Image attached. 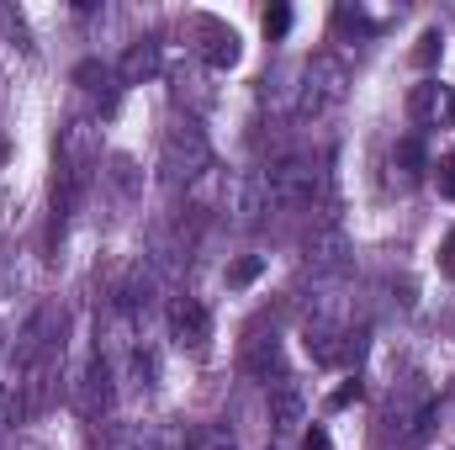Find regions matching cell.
<instances>
[{
    "instance_id": "6",
    "label": "cell",
    "mask_w": 455,
    "mask_h": 450,
    "mask_svg": "<svg viewBox=\"0 0 455 450\" xmlns=\"http://www.w3.org/2000/svg\"><path fill=\"white\" fill-rule=\"evenodd\" d=\"M170 334L180 350H207V339H212V313H207V302L202 297H175L170 302Z\"/></svg>"
},
{
    "instance_id": "9",
    "label": "cell",
    "mask_w": 455,
    "mask_h": 450,
    "mask_svg": "<svg viewBox=\"0 0 455 450\" xmlns=\"http://www.w3.org/2000/svg\"><path fill=\"white\" fill-rule=\"evenodd\" d=\"M408 117H413L419 127H435L440 117H455L451 85H440V80H419V85H413V96H408Z\"/></svg>"
},
{
    "instance_id": "22",
    "label": "cell",
    "mask_w": 455,
    "mask_h": 450,
    "mask_svg": "<svg viewBox=\"0 0 455 450\" xmlns=\"http://www.w3.org/2000/svg\"><path fill=\"white\" fill-rule=\"evenodd\" d=\"M0 350H5V339H0Z\"/></svg>"
},
{
    "instance_id": "16",
    "label": "cell",
    "mask_w": 455,
    "mask_h": 450,
    "mask_svg": "<svg viewBox=\"0 0 455 450\" xmlns=\"http://www.w3.org/2000/svg\"><path fill=\"white\" fill-rule=\"evenodd\" d=\"M291 32V5H270L265 11V37H286Z\"/></svg>"
},
{
    "instance_id": "11",
    "label": "cell",
    "mask_w": 455,
    "mask_h": 450,
    "mask_svg": "<svg viewBox=\"0 0 455 450\" xmlns=\"http://www.w3.org/2000/svg\"><path fill=\"white\" fill-rule=\"evenodd\" d=\"M154 75H159V43L143 37V43H132L127 59L116 64V80H122V85H143V80H154Z\"/></svg>"
},
{
    "instance_id": "14",
    "label": "cell",
    "mask_w": 455,
    "mask_h": 450,
    "mask_svg": "<svg viewBox=\"0 0 455 450\" xmlns=\"http://www.w3.org/2000/svg\"><path fill=\"white\" fill-rule=\"evenodd\" d=\"M334 27H339V32H355V37H371V32H376V21H371L360 5H339V11H334Z\"/></svg>"
},
{
    "instance_id": "1",
    "label": "cell",
    "mask_w": 455,
    "mask_h": 450,
    "mask_svg": "<svg viewBox=\"0 0 455 450\" xmlns=\"http://www.w3.org/2000/svg\"><path fill=\"white\" fill-rule=\"evenodd\" d=\"M265 191L275 207H313L329 191V165L313 154H286L265 170Z\"/></svg>"
},
{
    "instance_id": "5",
    "label": "cell",
    "mask_w": 455,
    "mask_h": 450,
    "mask_svg": "<svg viewBox=\"0 0 455 450\" xmlns=\"http://www.w3.org/2000/svg\"><path fill=\"white\" fill-rule=\"evenodd\" d=\"M191 37H202L196 53H202L207 69H233L238 64V32L228 21H218V16H191Z\"/></svg>"
},
{
    "instance_id": "18",
    "label": "cell",
    "mask_w": 455,
    "mask_h": 450,
    "mask_svg": "<svg viewBox=\"0 0 455 450\" xmlns=\"http://www.w3.org/2000/svg\"><path fill=\"white\" fill-rule=\"evenodd\" d=\"M360 392H365V387H360V376H349V382H344L339 392L329 398V408H349V403H360Z\"/></svg>"
},
{
    "instance_id": "4",
    "label": "cell",
    "mask_w": 455,
    "mask_h": 450,
    "mask_svg": "<svg viewBox=\"0 0 455 450\" xmlns=\"http://www.w3.org/2000/svg\"><path fill=\"white\" fill-rule=\"evenodd\" d=\"M435 419H440V408H435L429 392H413V398L392 403V435H397V446H408V450L424 446L435 435Z\"/></svg>"
},
{
    "instance_id": "2",
    "label": "cell",
    "mask_w": 455,
    "mask_h": 450,
    "mask_svg": "<svg viewBox=\"0 0 455 450\" xmlns=\"http://www.w3.org/2000/svg\"><path fill=\"white\" fill-rule=\"evenodd\" d=\"M159 170H164V181H196V175H207L212 170V143H207V133L196 127V122H175L170 133H164V149H159Z\"/></svg>"
},
{
    "instance_id": "12",
    "label": "cell",
    "mask_w": 455,
    "mask_h": 450,
    "mask_svg": "<svg viewBox=\"0 0 455 450\" xmlns=\"http://www.w3.org/2000/svg\"><path fill=\"white\" fill-rule=\"evenodd\" d=\"M180 450H238V440L228 435L223 424H191L186 440H180Z\"/></svg>"
},
{
    "instance_id": "13",
    "label": "cell",
    "mask_w": 455,
    "mask_h": 450,
    "mask_svg": "<svg viewBox=\"0 0 455 450\" xmlns=\"http://www.w3.org/2000/svg\"><path fill=\"white\" fill-rule=\"evenodd\" d=\"M392 165H403V186H413V181L424 175V165H429L424 138H419V133H413V138H403V143H397V154H392Z\"/></svg>"
},
{
    "instance_id": "7",
    "label": "cell",
    "mask_w": 455,
    "mask_h": 450,
    "mask_svg": "<svg viewBox=\"0 0 455 450\" xmlns=\"http://www.w3.org/2000/svg\"><path fill=\"white\" fill-rule=\"evenodd\" d=\"M243 371L265 387H281L286 382V360H281V339L275 334H254L243 344Z\"/></svg>"
},
{
    "instance_id": "21",
    "label": "cell",
    "mask_w": 455,
    "mask_h": 450,
    "mask_svg": "<svg viewBox=\"0 0 455 450\" xmlns=\"http://www.w3.org/2000/svg\"><path fill=\"white\" fill-rule=\"evenodd\" d=\"M440 270H445V276H455V228L445 233V244H440Z\"/></svg>"
},
{
    "instance_id": "8",
    "label": "cell",
    "mask_w": 455,
    "mask_h": 450,
    "mask_svg": "<svg viewBox=\"0 0 455 450\" xmlns=\"http://www.w3.org/2000/svg\"><path fill=\"white\" fill-rule=\"evenodd\" d=\"M270 424H275V435H297L307 424V398L291 376L281 387H270Z\"/></svg>"
},
{
    "instance_id": "15",
    "label": "cell",
    "mask_w": 455,
    "mask_h": 450,
    "mask_svg": "<svg viewBox=\"0 0 455 450\" xmlns=\"http://www.w3.org/2000/svg\"><path fill=\"white\" fill-rule=\"evenodd\" d=\"M259 270H265V260H259V254H243L238 265H228V286H249Z\"/></svg>"
},
{
    "instance_id": "10",
    "label": "cell",
    "mask_w": 455,
    "mask_h": 450,
    "mask_svg": "<svg viewBox=\"0 0 455 450\" xmlns=\"http://www.w3.org/2000/svg\"><path fill=\"white\" fill-rule=\"evenodd\" d=\"M112 408V366H107V355H91V366H85V376H80V414H107Z\"/></svg>"
},
{
    "instance_id": "19",
    "label": "cell",
    "mask_w": 455,
    "mask_h": 450,
    "mask_svg": "<svg viewBox=\"0 0 455 450\" xmlns=\"http://www.w3.org/2000/svg\"><path fill=\"white\" fill-rule=\"evenodd\" d=\"M440 197H445V202H455V154H445V159H440Z\"/></svg>"
},
{
    "instance_id": "17",
    "label": "cell",
    "mask_w": 455,
    "mask_h": 450,
    "mask_svg": "<svg viewBox=\"0 0 455 450\" xmlns=\"http://www.w3.org/2000/svg\"><path fill=\"white\" fill-rule=\"evenodd\" d=\"M440 48H445V37H440V32H424L413 59H419V64H435V59H440Z\"/></svg>"
},
{
    "instance_id": "3",
    "label": "cell",
    "mask_w": 455,
    "mask_h": 450,
    "mask_svg": "<svg viewBox=\"0 0 455 450\" xmlns=\"http://www.w3.org/2000/svg\"><path fill=\"white\" fill-rule=\"evenodd\" d=\"M344 80H349V69H344L339 59H334V53H318V59L297 75V101H291V112L297 117H329L344 101Z\"/></svg>"
},
{
    "instance_id": "20",
    "label": "cell",
    "mask_w": 455,
    "mask_h": 450,
    "mask_svg": "<svg viewBox=\"0 0 455 450\" xmlns=\"http://www.w3.org/2000/svg\"><path fill=\"white\" fill-rule=\"evenodd\" d=\"M302 450H334V440H329V430H323V424H313V430L302 435Z\"/></svg>"
}]
</instances>
